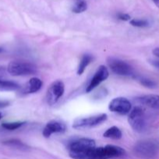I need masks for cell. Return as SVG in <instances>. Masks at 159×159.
I'll return each mask as SVG.
<instances>
[{
  "label": "cell",
  "mask_w": 159,
  "mask_h": 159,
  "mask_svg": "<svg viewBox=\"0 0 159 159\" xmlns=\"http://www.w3.org/2000/svg\"><path fill=\"white\" fill-rule=\"evenodd\" d=\"M125 151L122 148L115 145L95 148L86 153L73 156V159H109L124 155Z\"/></svg>",
  "instance_id": "cell-1"
},
{
  "label": "cell",
  "mask_w": 159,
  "mask_h": 159,
  "mask_svg": "<svg viewBox=\"0 0 159 159\" xmlns=\"http://www.w3.org/2000/svg\"><path fill=\"white\" fill-rule=\"evenodd\" d=\"M133 152L139 158L151 159L156 157L158 152V145L153 141H141L135 144Z\"/></svg>",
  "instance_id": "cell-2"
},
{
  "label": "cell",
  "mask_w": 159,
  "mask_h": 159,
  "mask_svg": "<svg viewBox=\"0 0 159 159\" xmlns=\"http://www.w3.org/2000/svg\"><path fill=\"white\" fill-rule=\"evenodd\" d=\"M7 71L11 75L25 76L35 74L37 67L32 63L22 61H12L8 65Z\"/></svg>",
  "instance_id": "cell-3"
},
{
  "label": "cell",
  "mask_w": 159,
  "mask_h": 159,
  "mask_svg": "<svg viewBox=\"0 0 159 159\" xmlns=\"http://www.w3.org/2000/svg\"><path fill=\"white\" fill-rule=\"evenodd\" d=\"M96 148L94 140L90 138H82L73 141L69 144L70 157L84 154Z\"/></svg>",
  "instance_id": "cell-4"
},
{
  "label": "cell",
  "mask_w": 159,
  "mask_h": 159,
  "mask_svg": "<svg viewBox=\"0 0 159 159\" xmlns=\"http://www.w3.org/2000/svg\"><path fill=\"white\" fill-rule=\"evenodd\" d=\"M128 122L135 131L142 133L147 128V121L143 110L137 107L132 109L128 116Z\"/></svg>",
  "instance_id": "cell-5"
},
{
  "label": "cell",
  "mask_w": 159,
  "mask_h": 159,
  "mask_svg": "<svg viewBox=\"0 0 159 159\" xmlns=\"http://www.w3.org/2000/svg\"><path fill=\"white\" fill-rule=\"evenodd\" d=\"M108 116L105 113L94 115V116H87L84 118H78L73 122V127L74 129H87L96 127L107 120Z\"/></svg>",
  "instance_id": "cell-6"
},
{
  "label": "cell",
  "mask_w": 159,
  "mask_h": 159,
  "mask_svg": "<svg viewBox=\"0 0 159 159\" xmlns=\"http://www.w3.org/2000/svg\"><path fill=\"white\" fill-rule=\"evenodd\" d=\"M108 65L112 71L118 75L134 76L133 69L132 67L123 60L115 57H108L107 60Z\"/></svg>",
  "instance_id": "cell-7"
},
{
  "label": "cell",
  "mask_w": 159,
  "mask_h": 159,
  "mask_svg": "<svg viewBox=\"0 0 159 159\" xmlns=\"http://www.w3.org/2000/svg\"><path fill=\"white\" fill-rule=\"evenodd\" d=\"M131 108L132 106L130 102L124 97L115 98L109 102L108 105L110 111L121 115H126L130 113Z\"/></svg>",
  "instance_id": "cell-8"
},
{
  "label": "cell",
  "mask_w": 159,
  "mask_h": 159,
  "mask_svg": "<svg viewBox=\"0 0 159 159\" xmlns=\"http://www.w3.org/2000/svg\"><path fill=\"white\" fill-rule=\"evenodd\" d=\"M65 85L60 80H57L53 82L48 88L47 92V100L50 105L55 103L64 94Z\"/></svg>",
  "instance_id": "cell-9"
},
{
  "label": "cell",
  "mask_w": 159,
  "mask_h": 159,
  "mask_svg": "<svg viewBox=\"0 0 159 159\" xmlns=\"http://www.w3.org/2000/svg\"><path fill=\"white\" fill-rule=\"evenodd\" d=\"M109 75V72L108 68L104 65H101L99 68H98L97 71L95 72L94 75L93 76L92 79L90 80V83L87 85L86 92L87 93H90L92 90L94 89L97 86L100 85L102 82L105 81L108 79Z\"/></svg>",
  "instance_id": "cell-10"
},
{
  "label": "cell",
  "mask_w": 159,
  "mask_h": 159,
  "mask_svg": "<svg viewBox=\"0 0 159 159\" xmlns=\"http://www.w3.org/2000/svg\"><path fill=\"white\" fill-rule=\"evenodd\" d=\"M65 131V126L62 123L56 120H51L46 124L43 130L45 138H49L52 134L63 133Z\"/></svg>",
  "instance_id": "cell-11"
},
{
  "label": "cell",
  "mask_w": 159,
  "mask_h": 159,
  "mask_svg": "<svg viewBox=\"0 0 159 159\" xmlns=\"http://www.w3.org/2000/svg\"><path fill=\"white\" fill-rule=\"evenodd\" d=\"M137 103L143 105L150 108L159 110V96L158 95H145L137 97L135 99Z\"/></svg>",
  "instance_id": "cell-12"
},
{
  "label": "cell",
  "mask_w": 159,
  "mask_h": 159,
  "mask_svg": "<svg viewBox=\"0 0 159 159\" xmlns=\"http://www.w3.org/2000/svg\"><path fill=\"white\" fill-rule=\"evenodd\" d=\"M42 86V82L38 78H32L26 84L24 88L25 93H34L38 92Z\"/></svg>",
  "instance_id": "cell-13"
},
{
  "label": "cell",
  "mask_w": 159,
  "mask_h": 159,
  "mask_svg": "<svg viewBox=\"0 0 159 159\" xmlns=\"http://www.w3.org/2000/svg\"><path fill=\"white\" fill-rule=\"evenodd\" d=\"M122 134L121 130H120L118 127H110V128L108 129L104 134H103V136L104 138H110V139H113V140H118L122 138Z\"/></svg>",
  "instance_id": "cell-14"
},
{
  "label": "cell",
  "mask_w": 159,
  "mask_h": 159,
  "mask_svg": "<svg viewBox=\"0 0 159 159\" xmlns=\"http://www.w3.org/2000/svg\"><path fill=\"white\" fill-rule=\"evenodd\" d=\"M87 3L86 0H74L72 6V12L74 13H81L87 10Z\"/></svg>",
  "instance_id": "cell-15"
},
{
  "label": "cell",
  "mask_w": 159,
  "mask_h": 159,
  "mask_svg": "<svg viewBox=\"0 0 159 159\" xmlns=\"http://www.w3.org/2000/svg\"><path fill=\"white\" fill-rule=\"evenodd\" d=\"M92 60H93V58H92V57L90 54H84L82 57V58H81L80 61L77 69V75H82L84 72V71H85L86 68L92 61Z\"/></svg>",
  "instance_id": "cell-16"
},
{
  "label": "cell",
  "mask_w": 159,
  "mask_h": 159,
  "mask_svg": "<svg viewBox=\"0 0 159 159\" xmlns=\"http://www.w3.org/2000/svg\"><path fill=\"white\" fill-rule=\"evenodd\" d=\"M19 85L14 82L11 81L1 80L0 79V91L8 92V91H15L18 89Z\"/></svg>",
  "instance_id": "cell-17"
},
{
  "label": "cell",
  "mask_w": 159,
  "mask_h": 159,
  "mask_svg": "<svg viewBox=\"0 0 159 159\" xmlns=\"http://www.w3.org/2000/svg\"><path fill=\"white\" fill-rule=\"evenodd\" d=\"M3 144H4L5 145L9 146V147L15 148L19 149V150H22V151L29 150V147H28L26 144H23L22 141H19V140H17V139H11V140H8V141H3Z\"/></svg>",
  "instance_id": "cell-18"
},
{
  "label": "cell",
  "mask_w": 159,
  "mask_h": 159,
  "mask_svg": "<svg viewBox=\"0 0 159 159\" xmlns=\"http://www.w3.org/2000/svg\"><path fill=\"white\" fill-rule=\"evenodd\" d=\"M135 79H137L139 81L140 84L142 85H143L144 87L148 89H154L157 87V84L155 82H154L151 79H147V78L145 77H135Z\"/></svg>",
  "instance_id": "cell-19"
},
{
  "label": "cell",
  "mask_w": 159,
  "mask_h": 159,
  "mask_svg": "<svg viewBox=\"0 0 159 159\" xmlns=\"http://www.w3.org/2000/svg\"><path fill=\"white\" fill-rule=\"evenodd\" d=\"M24 122H10V123H3L2 124V127L3 128H5L6 130H17V129L20 128L21 126H23L24 124Z\"/></svg>",
  "instance_id": "cell-20"
},
{
  "label": "cell",
  "mask_w": 159,
  "mask_h": 159,
  "mask_svg": "<svg viewBox=\"0 0 159 159\" xmlns=\"http://www.w3.org/2000/svg\"><path fill=\"white\" fill-rule=\"evenodd\" d=\"M132 26L136 27H147L149 26V22L146 20H141V19H133L129 21Z\"/></svg>",
  "instance_id": "cell-21"
},
{
  "label": "cell",
  "mask_w": 159,
  "mask_h": 159,
  "mask_svg": "<svg viewBox=\"0 0 159 159\" xmlns=\"http://www.w3.org/2000/svg\"><path fill=\"white\" fill-rule=\"evenodd\" d=\"M117 17H118V20H123V21H127V20H130V16H129V14L123 13V12H119V13H118Z\"/></svg>",
  "instance_id": "cell-22"
},
{
  "label": "cell",
  "mask_w": 159,
  "mask_h": 159,
  "mask_svg": "<svg viewBox=\"0 0 159 159\" xmlns=\"http://www.w3.org/2000/svg\"><path fill=\"white\" fill-rule=\"evenodd\" d=\"M149 62L154 67L159 68V59H152V60H150Z\"/></svg>",
  "instance_id": "cell-23"
},
{
  "label": "cell",
  "mask_w": 159,
  "mask_h": 159,
  "mask_svg": "<svg viewBox=\"0 0 159 159\" xmlns=\"http://www.w3.org/2000/svg\"><path fill=\"white\" fill-rule=\"evenodd\" d=\"M9 105V101L6 100H0V108H4Z\"/></svg>",
  "instance_id": "cell-24"
},
{
  "label": "cell",
  "mask_w": 159,
  "mask_h": 159,
  "mask_svg": "<svg viewBox=\"0 0 159 159\" xmlns=\"http://www.w3.org/2000/svg\"><path fill=\"white\" fill-rule=\"evenodd\" d=\"M153 54H154V55H155L156 57H159V48H155V49L153 50Z\"/></svg>",
  "instance_id": "cell-25"
},
{
  "label": "cell",
  "mask_w": 159,
  "mask_h": 159,
  "mask_svg": "<svg viewBox=\"0 0 159 159\" xmlns=\"http://www.w3.org/2000/svg\"><path fill=\"white\" fill-rule=\"evenodd\" d=\"M3 75H4V70H3V68H0V79H1Z\"/></svg>",
  "instance_id": "cell-26"
},
{
  "label": "cell",
  "mask_w": 159,
  "mask_h": 159,
  "mask_svg": "<svg viewBox=\"0 0 159 159\" xmlns=\"http://www.w3.org/2000/svg\"><path fill=\"white\" fill-rule=\"evenodd\" d=\"M152 1L154 2V3L156 5V6L159 8V0H152Z\"/></svg>",
  "instance_id": "cell-27"
},
{
  "label": "cell",
  "mask_w": 159,
  "mask_h": 159,
  "mask_svg": "<svg viewBox=\"0 0 159 159\" xmlns=\"http://www.w3.org/2000/svg\"><path fill=\"white\" fill-rule=\"evenodd\" d=\"M2 113L1 112H0V120L2 119Z\"/></svg>",
  "instance_id": "cell-28"
},
{
  "label": "cell",
  "mask_w": 159,
  "mask_h": 159,
  "mask_svg": "<svg viewBox=\"0 0 159 159\" xmlns=\"http://www.w3.org/2000/svg\"><path fill=\"white\" fill-rule=\"evenodd\" d=\"M2 51H3V50H2V48H0V53H1Z\"/></svg>",
  "instance_id": "cell-29"
}]
</instances>
